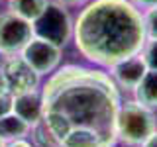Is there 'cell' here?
<instances>
[{"label": "cell", "instance_id": "cell-4", "mask_svg": "<svg viewBox=\"0 0 157 147\" xmlns=\"http://www.w3.org/2000/svg\"><path fill=\"white\" fill-rule=\"evenodd\" d=\"M33 26L32 22L20 18L18 14L0 12V55H20L22 49L33 39Z\"/></svg>", "mask_w": 157, "mask_h": 147}, {"label": "cell", "instance_id": "cell-13", "mask_svg": "<svg viewBox=\"0 0 157 147\" xmlns=\"http://www.w3.org/2000/svg\"><path fill=\"white\" fill-rule=\"evenodd\" d=\"M144 29H145V39L155 41L157 39V6L144 10Z\"/></svg>", "mask_w": 157, "mask_h": 147}, {"label": "cell", "instance_id": "cell-6", "mask_svg": "<svg viewBox=\"0 0 157 147\" xmlns=\"http://www.w3.org/2000/svg\"><path fill=\"white\" fill-rule=\"evenodd\" d=\"M108 69H110V78L114 81V85H118L124 90H136V86L140 85L141 78L145 77V73L149 71L141 53L120 59L118 63L110 65Z\"/></svg>", "mask_w": 157, "mask_h": 147}, {"label": "cell", "instance_id": "cell-15", "mask_svg": "<svg viewBox=\"0 0 157 147\" xmlns=\"http://www.w3.org/2000/svg\"><path fill=\"white\" fill-rule=\"evenodd\" d=\"M12 112V96H0V118Z\"/></svg>", "mask_w": 157, "mask_h": 147}, {"label": "cell", "instance_id": "cell-8", "mask_svg": "<svg viewBox=\"0 0 157 147\" xmlns=\"http://www.w3.org/2000/svg\"><path fill=\"white\" fill-rule=\"evenodd\" d=\"M12 112L16 116H20L32 127L37 126L39 122H43V114H45V100H43V94L37 88L14 94L12 96Z\"/></svg>", "mask_w": 157, "mask_h": 147}, {"label": "cell", "instance_id": "cell-2", "mask_svg": "<svg viewBox=\"0 0 157 147\" xmlns=\"http://www.w3.org/2000/svg\"><path fill=\"white\" fill-rule=\"evenodd\" d=\"M157 130L155 114L151 108L132 100L116 108L114 116V131L124 143L141 145L144 141Z\"/></svg>", "mask_w": 157, "mask_h": 147}, {"label": "cell", "instance_id": "cell-12", "mask_svg": "<svg viewBox=\"0 0 157 147\" xmlns=\"http://www.w3.org/2000/svg\"><path fill=\"white\" fill-rule=\"evenodd\" d=\"M49 0H8V10L28 22H36L47 8Z\"/></svg>", "mask_w": 157, "mask_h": 147}, {"label": "cell", "instance_id": "cell-16", "mask_svg": "<svg viewBox=\"0 0 157 147\" xmlns=\"http://www.w3.org/2000/svg\"><path fill=\"white\" fill-rule=\"evenodd\" d=\"M0 96H12L10 94V85H8V78L4 75V71L0 69Z\"/></svg>", "mask_w": 157, "mask_h": 147}, {"label": "cell", "instance_id": "cell-20", "mask_svg": "<svg viewBox=\"0 0 157 147\" xmlns=\"http://www.w3.org/2000/svg\"><path fill=\"white\" fill-rule=\"evenodd\" d=\"M55 2L63 4V6H81V4H85L86 0H55Z\"/></svg>", "mask_w": 157, "mask_h": 147}, {"label": "cell", "instance_id": "cell-5", "mask_svg": "<svg viewBox=\"0 0 157 147\" xmlns=\"http://www.w3.org/2000/svg\"><path fill=\"white\" fill-rule=\"evenodd\" d=\"M20 57L24 59V63L33 73L43 77V75L53 73L57 69V65L61 63V47L51 43V41H47V39L33 36L32 41L22 49Z\"/></svg>", "mask_w": 157, "mask_h": 147}, {"label": "cell", "instance_id": "cell-10", "mask_svg": "<svg viewBox=\"0 0 157 147\" xmlns=\"http://www.w3.org/2000/svg\"><path fill=\"white\" fill-rule=\"evenodd\" d=\"M134 94H136V102L144 104L145 108H151V110L157 108V71L155 69H149L145 73L141 82L136 86Z\"/></svg>", "mask_w": 157, "mask_h": 147}, {"label": "cell", "instance_id": "cell-11", "mask_svg": "<svg viewBox=\"0 0 157 147\" xmlns=\"http://www.w3.org/2000/svg\"><path fill=\"white\" fill-rule=\"evenodd\" d=\"M32 131V126L26 124L20 116H16L14 112L0 118V137L4 141H14V139H22Z\"/></svg>", "mask_w": 157, "mask_h": 147}, {"label": "cell", "instance_id": "cell-19", "mask_svg": "<svg viewBox=\"0 0 157 147\" xmlns=\"http://www.w3.org/2000/svg\"><path fill=\"white\" fill-rule=\"evenodd\" d=\"M140 147H157V130H155L149 137H147V139H145Z\"/></svg>", "mask_w": 157, "mask_h": 147}, {"label": "cell", "instance_id": "cell-9", "mask_svg": "<svg viewBox=\"0 0 157 147\" xmlns=\"http://www.w3.org/2000/svg\"><path fill=\"white\" fill-rule=\"evenodd\" d=\"M61 147H106V141L96 127L77 126L61 139Z\"/></svg>", "mask_w": 157, "mask_h": 147}, {"label": "cell", "instance_id": "cell-14", "mask_svg": "<svg viewBox=\"0 0 157 147\" xmlns=\"http://www.w3.org/2000/svg\"><path fill=\"white\" fill-rule=\"evenodd\" d=\"M141 55H144L147 67L157 71V39L155 41H145L144 49H141Z\"/></svg>", "mask_w": 157, "mask_h": 147}, {"label": "cell", "instance_id": "cell-3", "mask_svg": "<svg viewBox=\"0 0 157 147\" xmlns=\"http://www.w3.org/2000/svg\"><path fill=\"white\" fill-rule=\"evenodd\" d=\"M32 26L36 37L47 39L59 47H63L73 37V20L69 16L67 8L59 2L49 0L47 8L41 12V16L36 22H32Z\"/></svg>", "mask_w": 157, "mask_h": 147}, {"label": "cell", "instance_id": "cell-18", "mask_svg": "<svg viewBox=\"0 0 157 147\" xmlns=\"http://www.w3.org/2000/svg\"><path fill=\"white\" fill-rule=\"evenodd\" d=\"M6 147H33L32 143H29V141H26L22 137V139H14V141H8L6 143Z\"/></svg>", "mask_w": 157, "mask_h": 147}, {"label": "cell", "instance_id": "cell-1", "mask_svg": "<svg viewBox=\"0 0 157 147\" xmlns=\"http://www.w3.org/2000/svg\"><path fill=\"white\" fill-rule=\"evenodd\" d=\"M75 45L86 59L110 67L141 53L144 14L130 0H92L73 22Z\"/></svg>", "mask_w": 157, "mask_h": 147}, {"label": "cell", "instance_id": "cell-21", "mask_svg": "<svg viewBox=\"0 0 157 147\" xmlns=\"http://www.w3.org/2000/svg\"><path fill=\"white\" fill-rule=\"evenodd\" d=\"M0 147H6V141H4L2 137H0Z\"/></svg>", "mask_w": 157, "mask_h": 147}, {"label": "cell", "instance_id": "cell-17", "mask_svg": "<svg viewBox=\"0 0 157 147\" xmlns=\"http://www.w3.org/2000/svg\"><path fill=\"white\" fill-rule=\"evenodd\" d=\"M130 2L134 4V6H137V8H144V10L157 6V0H130Z\"/></svg>", "mask_w": 157, "mask_h": 147}, {"label": "cell", "instance_id": "cell-7", "mask_svg": "<svg viewBox=\"0 0 157 147\" xmlns=\"http://www.w3.org/2000/svg\"><path fill=\"white\" fill-rule=\"evenodd\" d=\"M0 69L4 71V75L8 78V85H10V94H20V92H26V90H33L37 86L39 75L33 73L20 55H10L4 57V61L0 63Z\"/></svg>", "mask_w": 157, "mask_h": 147}]
</instances>
